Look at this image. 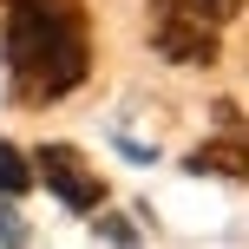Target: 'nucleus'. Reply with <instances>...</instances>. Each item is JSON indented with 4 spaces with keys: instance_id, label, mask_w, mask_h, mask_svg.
Wrapping results in <instances>:
<instances>
[{
    "instance_id": "f257e3e1",
    "label": "nucleus",
    "mask_w": 249,
    "mask_h": 249,
    "mask_svg": "<svg viewBox=\"0 0 249 249\" xmlns=\"http://www.w3.org/2000/svg\"><path fill=\"white\" fill-rule=\"evenodd\" d=\"M7 72L26 99H59L86 79V13L79 0H7Z\"/></svg>"
},
{
    "instance_id": "f03ea898",
    "label": "nucleus",
    "mask_w": 249,
    "mask_h": 249,
    "mask_svg": "<svg viewBox=\"0 0 249 249\" xmlns=\"http://www.w3.org/2000/svg\"><path fill=\"white\" fill-rule=\"evenodd\" d=\"M151 46L171 66H216V20L197 0H151Z\"/></svg>"
},
{
    "instance_id": "7ed1b4c3",
    "label": "nucleus",
    "mask_w": 249,
    "mask_h": 249,
    "mask_svg": "<svg viewBox=\"0 0 249 249\" xmlns=\"http://www.w3.org/2000/svg\"><path fill=\"white\" fill-rule=\"evenodd\" d=\"M33 184H46L66 210H99V203H105L99 171H92L72 144H39V158H33Z\"/></svg>"
},
{
    "instance_id": "20e7f679",
    "label": "nucleus",
    "mask_w": 249,
    "mask_h": 249,
    "mask_svg": "<svg viewBox=\"0 0 249 249\" xmlns=\"http://www.w3.org/2000/svg\"><path fill=\"white\" fill-rule=\"evenodd\" d=\"M216 124H223V138L216 144H197L190 151V171L197 177H249V124L236 118V105H216Z\"/></svg>"
},
{
    "instance_id": "39448f33",
    "label": "nucleus",
    "mask_w": 249,
    "mask_h": 249,
    "mask_svg": "<svg viewBox=\"0 0 249 249\" xmlns=\"http://www.w3.org/2000/svg\"><path fill=\"white\" fill-rule=\"evenodd\" d=\"M20 190H33V164L0 138V197H20Z\"/></svg>"
},
{
    "instance_id": "423d86ee",
    "label": "nucleus",
    "mask_w": 249,
    "mask_h": 249,
    "mask_svg": "<svg viewBox=\"0 0 249 249\" xmlns=\"http://www.w3.org/2000/svg\"><path fill=\"white\" fill-rule=\"evenodd\" d=\"M92 236H105V243H138V230L124 223V216H92Z\"/></svg>"
},
{
    "instance_id": "0eeeda50",
    "label": "nucleus",
    "mask_w": 249,
    "mask_h": 249,
    "mask_svg": "<svg viewBox=\"0 0 249 249\" xmlns=\"http://www.w3.org/2000/svg\"><path fill=\"white\" fill-rule=\"evenodd\" d=\"M26 236H33V230H26V223H20V210L0 197V243H26Z\"/></svg>"
},
{
    "instance_id": "6e6552de",
    "label": "nucleus",
    "mask_w": 249,
    "mask_h": 249,
    "mask_svg": "<svg viewBox=\"0 0 249 249\" xmlns=\"http://www.w3.org/2000/svg\"><path fill=\"white\" fill-rule=\"evenodd\" d=\"M197 7L210 13V20H236V13H243V0H197Z\"/></svg>"
}]
</instances>
